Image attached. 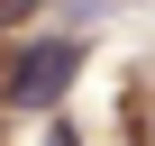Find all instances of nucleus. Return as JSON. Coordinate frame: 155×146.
<instances>
[{
    "instance_id": "1",
    "label": "nucleus",
    "mask_w": 155,
    "mask_h": 146,
    "mask_svg": "<svg viewBox=\"0 0 155 146\" xmlns=\"http://www.w3.org/2000/svg\"><path fill=\"white\" fill-rule=\"evenodd\" d=\"M73 73H82V46H73V37H28V46L9 55V82H0V101H9V110H55Z\"/></svg>"
},
{
    "instance_id": "2",
    "label": "nucleus",
    "mask_w": 155,
    "mask_h": 146,
    "mask_svg": "<svg viewBox=\"0 0 155 146\" xmlns=\"http://www.w3.org/2000/svg\"><path fill=\"white\" fill-rule=\"evenodd\" d=\"M46 146H82V137H73V128H64V119H55V128H46Z\"/></svg>"
}]
</instances>
